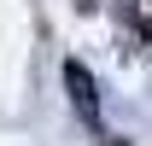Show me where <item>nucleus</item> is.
Listing matches in <instances>:
<instances>
[{"instance_id": "nucleus-1", "label": "nucleus", "mask_w": 152, "mask_h": 146, "mask_svg": "<svg viewBox=\"0 0 152 146\" xmlns=\"http://www.w3.org/2000/svg\"><path fill=\"white\" fill-rule=\"evenodd\" d=\"M64 88H70L76 117H82L88 128H99V93H94V70H88L82 58H70V64H64Z\"/></svg>"}]
</instances>
